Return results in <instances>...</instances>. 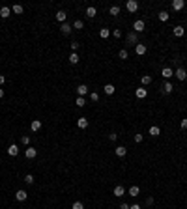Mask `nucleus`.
Masks as SVG:
<instances>
[{
	"label": "nucleus",
	"mask_w": 187,
	"mask_h": 209,
	"mask_svg": "<svg viewBox=\"0 0 187 209\" xmlns=\"http://www.w3.org/2000/svg\"><path fill=\"white\" fill-rule=\"evenodd\" d=\"M144 28H146V23L142 21V19H137V21L133 23V32L140 34V32H144Z\"/></svg>",
	"instance_id": "obj_1"
},
{
	"label": "nucleus",
	"mask_w": 187,
	"mask_h": 209,
	"mask_svg": "<svg viewBox=\"0 0 187 209\" xmlns=\"http://www.w3.org/2000/svg\"><path fill=\"white\" fill-rule=\"evenodd\" d=\"M125 8H127L129 13H135V11L139 9V2H137V0H129V2L125 4Z\"/></svg>",
	"instance_id": "obj_2"
},
{
	"label": "nucleus",
	"mask_w": 187,
	"mask_h": 209,
	"mask_svg": "<svg viewBox=\"0 0 187 209\" xmlns=\"http://www.w3.org/2000/svg\"><path fill=\"white\" fill-rule=\"evenodd\" d=\"M135 52H137V56H144L148 52V47L142 45V43H139V45H135Z\"/></svg>",
	"instance_id": "obj_3"
},
{
	"label": "nucleus",
	"mask_w": 187,
	"mask_h": 209,
	"mask_svg": "<svg viewBox=\"0 0 187 209\" xmlns=\"http://www.w3.org/2000/svg\"><path fill=\"white\" fill-rule=\"evenodd\" d=\"M174 77H178V79L181 80V82H183V80L187 79V71H185L183 67H178V69L174 71Z\"/></svg>",
	"instance_id": "obj_4"
},
{
	"label": "nucleus",
	"mask_w": 187,
	"mask_h": 209,
	"mask_svg": "<svg viewBox=\"0 0 187 209\" xmlns=\"http://www.w3.org/2000/svg\"><path fill=\"white\" fill-rule=\"evenodd\" d=\"M161 77L166 79V80H170V79L174 77V71L170 69V67H163V71H161Z\"/></svg>",
	"instance_id": "obj_5"
},
{
	"label": "nucleus",
	"mask_w": 187,
	"mask_h": 209,
	"mask_svg": "<svg viewBox=\"0 0 187 209\" xmlns=\"http://www.w3.org/2000/svg\"><path fill=\"white\" fill-rule=\"evenodd\" d=\"M26 198H28L26 191H17V192H15V200H17V202H24Z\"/></svg>",
	"instance_id": "obj_6"
},
{
	"label": "nucleus",
	"mask_w": 187,
	"mask_h": 209,
	"mask_svg": "<svg viewBox=\"0 0 187 209\" xmlns=\"http://www.w3.org/2000/svg\"><path fill=\"white\" fill-rule=\"evenodd\" d=\"M183 8H185L183 0H174V2H172V9H174V11H181Z\"/></svg>",
	"instance_id": "obj_7"
},
{
	"label": "nucleus",
	"mask_w": 187,
	"mask_h": 209,
	"mask_svg": "<svg viewBox=\"0 0 187 209\" xmlns=\"http://www.w3.org/2000/svg\"><path fill=\"white\" fill-rule=\"evenodd\" d=\"M9 15H11V8H9V6H2V8H0V17H2V19H8Z\"/></svg>",
	"instance_id": "obj_8"
},
{
	"label": "nucleus",
	"mask_w": 187,
	"mask_h": 209,
	"mask_svg": "<svg viewBox=\"0 0 187 209\" xmlns=\"http://www.w3.org/2000/svg\"><path fill=\"white\" fill-rule=\"evenodd\" d=\"M112 194H114L116 198H122V196L125 194V188H124L122 185H116V187H114V191H112Z\"/></svg>",
	"instance_id": "obj_9"
},
{
	"label": "nucleus",
	"mask_w": 187,
	"mask_h": 209,
	"mask_svg": "<svg viewBox=\"0 0 187 209\" xmlns=\"http://www.w3.org/2000/svg\"><path fill=\"white\" fill-rule=\"evenodd\" d=\"M127 43H129V45H139L137 32H129V34H127Z\"/></svg>",
	"instance_id": "obj_10"
},
{
	"label": "nucleus",
	"mask_w": 187,
	"mask_h": 209,
	"mask_svg": "<svg viewBox=\"0 0 187 209\" xmlns=\"http://www.w3.org/2000/svg\"><path fill=\"white\" fill-rule=\"evenodd\" d=\"M60 30H62V34H64V35H69V34L73 32V26H71V24H68V23H64L62 26H60Z\"/></svg>",
	"instance_id": "obj_11"
},
{
	"label": "nucleus",
	"mask_w": 187,
	"mask_h": 209,
	"mask_svg": "<svg viewBox=\"0 0 187 209\" xmlns=\"http://www.w3.org/2000/svg\"><path fill=\"white\" fill-rule=\"evenodd\" d=\"M36 155H38V149H34V147H26V151H24V157H26V159H34Z\"/></svg>",
	"instance_id": "obj_12"
},
{
	"label": "nucleus",
	"mask_w": 187,
	"mask_h": 209,
	"mask_svg": "<svg viewBox=\"0 0 187 209\" xmlns=\"http://www.w3.org/2000/svg\"><path fill=\"white\" fill-rule=\"evenodd\" d=\"M77 94H79V97H84V95L88 94V86H86V84H79Z\"/></svg>",
	"instance_id": "obj_13"
},
{
	"label": "nucleus",
	"mask_w": 187,
	"mask_h": 209,
	"mask_svg": "<svg viewBox=\"0 0 187 209\" xmlns=\"http://www.w3.org/2000/svg\"><path fill=\"white\" fill-rule=\"evenodd\" d=\"M8 153L11 155V157L19 155V146H17V144H9V147H8Z\"/></svg>",
	"instance_id": "obj_14"
},
{
	"label": "nucleus",
	"mask_w": 187,
	"mask_h": 209,
	"mask_svg": "<svg viewBox=\"0 0 187 209\" xmlns=\"http://www.w3.org/2000/svg\"><path fill=\"white\" fill-rule=\"evenodd\" d=\"M41 125H43V123H41L39 120H34L32 123H30V129H32L34 132H36V131H39V129H41Z\"/></svg>",
	"instance_id": "obj_15"
},
{
	"label": "nucleus",
	"mask_w": 187,
	"mask_h": 209,
	"mask_svg": "<svg viewBox=\"0 0 187 209\" xmlns=\"http://www.w3.org/2000/svg\"><path fill=\"white\" fill-rule=\"evenodd\" d=\"M114 153L118 155V157H125V155H127V149H125L124 146H118V147L114 149Z\"/></svg>",
	"instance_id": "obj_16"
},
{
	"label": "nucleus",
	"mask_w": 187,
	"mask_h": 209,
	"mask_svg": "<svg viewBox=\"0 0 187 209\" xmlns=\"http://www.w3.org/2000/svg\"><path fill=\"white\" fill-rule=\"evenodd\" d=\"M135 95H137V99H144L146 95H148V91L144 88H139V90H135Z\"/></svg>",
	"instance_id": "obj_17"
},
{
	"label": "nucleus",
	"mask_w": 187,
	"mask_h": 209,
	"mask_svg": "<svg viewBox=\"0 0 187 209\" xmlns=\"http://www.w3.org/2000/svg\"><path fill=\"white\" fill-rule=\"evenodd\" d=\"M148 132H150V135H151V136H159V135H161V129H159V127H157V125H151V127H150V131H148Z\"/></svg>",
	"instance_id": "obj_18"
},
{
	"label": "nucleus",
	"mask_w": 187,
	"mask_h": 209,
	"mask_svg": "<svg viewBox=\"0 0 187 209\" xmlns=\"http://www.w3.org/2000/svg\"><path fill=\"white\" fill-rule=\"evenodd\" d=\"M127 192H129V196H139L140 194V188H139V185H133Z\"/></svg>",
	"instance_id": "obj_19"
},
{
	"label": "nucleus",
	"mask_w": 187,
	"mask_h": 209,
	"mask_svg": "<svg viewBox=\"0 0 187 209\" xmlns=\"http://www.w3.org/2000/svg\"><path fill=\"white\" fill-rule=\"evenodd\" d=\"M77 125H79V129H86V127H88V120L86 118H79Z\"/></svg>",
	"instance_id": "obj_20"
},
{
	"label": "nucleus",
	"mask_w": 187,
	"mask_h": 209,
	"mask_svg": "<svg viewBox=\"0 0 187 209\" xmlns=\"http://www.w3.org/2000/svg\"><path fill=\"white\" fill-rule=\"evenodd\" d=\"M103 91H105V94H107V95H112L114 91H116V88H114L112 84H105V88H103Z\"/></svg>",
	"instance_id": "obj_21"
},
{
	"label": "nucleus",
	"mask_w": 187,
	"mask_h": 209,
	"mask_svg": "<svg viewBox=\"0 0 187 209\" xmlns=\"http://www.w3.org/2000/svg\"><path fill=\"white\" fill-rule=\"evenodd\" d=\"M65 17H68V15H65V11H62V9H60V11L56 13V21H58V23H62V24L65 23Z\"/></svg>",
	"instance_id": "obj_22"
},
{
	"label": "nucleus",
	"mask_w": 187,
	"mask_h": 209,
	"mask_svg": "<svg viewBox=\"0 0 187 209\" xmlns=\"http://www.w3.org/2000/svg\"><path fill=\"white\" fill-rule=\"evenodd\" d=\"M172 90H174V86L170 84V80H166V82L163 84V91H165V94H170Z\"/></svg>",
	"instance_id": "obj_23"
},
{
	"label": "nucleus",
	"mask_w": 187,
	"mask_h": 209,
	"mask_svg": "<svg viewBox=\"0 0 187 209\" xmlns=\"http://www.w3.org/2000/svg\"><path fill=\"white\" fill-rule=\"evenodd\" d=\"M11 11H13V13H17V15H21V13L24 11V8L21 6V4H15V6H11Z\"/></svg>",
	"instance_id": "obj_24"
},
{
	"label": "nucleus",
	"mask_w": 187,
	"mask_h": 209,
	"mask_svg": "<svg viewBox=\"0 0 187 209\" xmlns=\"http://www.w3.org/2000/svg\"><path fill=\"white\" fill-rule=\"evenodd\" d=\"M183 32H185L183 26H180V24H178V26H174V35H176V38H181V35H183Z\"/></svg>",
	"instance_id": "obj_25"
},
{
	"label": "nucleus",
	"mask_w": 187,
	"mask_h": 209,
	"mask_svg": "<svg viewBox=\"0 0 187 209\" xmlns=\"http://www.w3.org/2000/svg\"><path fill=\"white\" fill-rule=\"evenodd\" d=\"M86 15H88V17H95V15H97V9H95L94 6H90V8H86Z\"/></svg>",
	"instance_id": "obj_26"
},
{
	"label": "nucleus",
	"mask_w": 187,
	"mask_h": 209,
	"mask_svg": "<svg viewBox=\"0 0 187 209\" xmlns=\"http://www.w3.org/2000/svg\"><path fill=\"white\" fill-rule=\"evenodd\" d=\"M71 26H73V30H82V28H84V23L80 21V19H77V21H75Z\"/></svg>",
	"instance_id": "obj_27"
},
{
	"label": "nucleus",
	"mask_w": 187,
	"mask_h": 209,
	"mask_svg": "<svg viewBox=\"0 0 187 209\" xmlns=\"http://www.w3.org/2000/svg\"><path fill=\"white\" fill-rule=\"evenodd\" d=\"M69 64H73V65L79 64V54L77 52H71V56H69Z\"/></svg>",
	"instance_id": "obj_28"
},
{
	"label": "nucleus",
	"mask_w": 187,
	"mask_h": 209,
	"mask_svg": "<svg viewBox=\"0 0 187 209\" xmlns=\"http://www.w3.org/2000/svg\"><path fill=\"white\" fill-rule=\"evenodd\" d=\"M109 34H110V30H109V28H101V30H99V38H103V39H107V38H109Z\"/></svg>",
	"instance_id": "obj_29"
},
{
	"label": "nucleus",
	"mask_w": 187,
	"mask_h": 209,
	"mask_svg": "<svg viewBox=\"0 0 187 209\" xmlns=\"http://www.w3.org/2000/svg\"><path fill=\"white\" fill-rule=\"evenodd\" d=\"M157 17H159V21H163V23H166V21H169V13H166V11H159V15H157Z\"/></svg>",
	"instance_id": "obj_30"
},
{
	"label": "nucleus",
	"mask_w": 187,
	"mask_h": 209,
	"mask_svg": "<svg viewBox=\"0 0 187 209\" xmlns=\"http://www.w3.org/2000/svg\"><path fill=\"white\" fill-rule=\"evenodd\" d=\"M24 183H26V185H34V176L26 174V176H24Z\"/></svg>",
	"instance_id": "obj_31"
},
{
	"label": "nucleus",
	"mask_w": 187,
	"mask_h": 209,
	"mask_svg": "<svg viewBox=\"0 0 187 209\" xmlns=\"http://www.w3.org/2000/svg\"><path fill=\"white\" fill-rule=\"evenodd\" d=\"M109 13L114 15V17H116V15H120V6H112V8L109 9Z\"/></svg>",
	"instance_id": "obj_32"
},
{
	"label": "nucleus",
	"mask_w": 187,
	"mask_h": 209,
	"mask_svg": "<svg viewBox=\"0 0 187 209\" xmlns=\"http://www.w3.org/2000/svg\"><path fill=\"white\" fill-rule=\"evenodd\" d=\"M75 105H77L79 108H82V106L86 105V101H84V97H77V101H75Z\"/></svg>",
	"instance_id": "obj_33"
},
{
	"label": "nucleus",
	"mask_w": 187,
	"mask_h": 209,
	"mask_svg": "<svg viewBox=\"0 0 187 209\" xmlns=\"http://www.w3.org/2000/svg\"><path fill=\"white\" fill-rule=\"evenodd\" d=\"M140 80H142V84L146 86V84H150V82H151V77H150V75H144V77L140 79Z\"/></svg>",
	"instance_id": "obj_34"
},
{
	"label": "nucleus",
	"mask_w": 187,
	"mask_h": 209,
	"mask_svg": "<svg viewBox=\"0 0 187 209\" xmlns=\"http://www.w3.org/2000/svg\"><path fill=\"white\" fill-rule=\"evenodd\" d=\"M71 209H84V203L82 202H75L73 205H71Z\"/></svg>",
	"instance_id": "obj_35"
},
{
	"label": "nucleus",
	"mask_w": 187,
	"mask_h": 209,
	"mask_svg": "<svg viewBox=\"0 0 187 209\" xmlns=\"http://www.w3.org/2000/svg\"><path fill=\"white\" fill-rule=\"evenodd\" d=\"M127 56H129V52H127L125 49H122V50H120V58H122V60H127Z\"/></svg>",
	"instance_id": "obj_36"
},
{
	"label": "nucleus",
	"mask_w": 187,
	"mask_h": 209,
	"mask_svg": "<svg viewBox=\"0 0 187 209\" xmlns=\"http://www.w3.org/2000/svg\"><path fill=\"white\" fill-rule=\"evenodd\" d=\"M90 99H92L94 103H97V101H99V94H95V91H92V94H90Z\"/></svg>",
	"instance_id": "obj_37"
},
{
	"label": "nucleus",
	"mask_w": 187,
	"mask_h": 209,
	"mask_svg": "<svg viewBox=\"0 0 187 209\" xmlns=\"http://www.w3.org/2000/svg\"><path fill=\"white\" fill-rule=\"evenodd\" d=\"M142 138H144V136L140 135V132H139V135H135V136H133V140L137 142V144H140V142H142Z\"/></svg>",
	"instance_id": "obj_38"
},
{
	"label": "nucleus",
	"mask_w": 187,
	"mask_h": 209,
	"mask_svg": "<svg viewBox=\"0 0 187 209\" xmlns=\"http://www.w3.org/2000/svg\"><path fill=\"white\" fill-rule=\"evenodd\" d=\"M71 50H73V52L79 50V41H71Z\"/></svg>",
	"instance_id": "obj_39"
},
{
	"label": "nucleus",
	"mask_w": 187,
	"mask_h": 209,
	"mask_svg": "<svg viewBox=\"0 0 187 209\" xmlns=\"http://www.w3.org/2000/svg\"><path fill=\"white\" fill-rule=\"evenodd\" d=\"M21 142H23L24 146H28V144H30V136H26V135H24L23 138H21Z\"/></svg>",
	"instance_id": "obj_40"
},
{
	"label": "nucleus",
	"mask_w": 187,
	"mask_h": 209,
	"mask_svg": "<svg viewBox=\"0 0 187 209\" xmlns=\"http://www.w3.org/2000/svg\"><path fill=\"white\" fill-rule=\"evenodd\" d=\"M112 35H114V38H122V30H114Z\"/></svg>",
	"instance_id": "obj_41"
},
{
	"label": "nucleus",
	"mask_w": 187,
	"mask_h": 209,
	"mask_svg": "<svg viewBox=\"0 0 187 209\" xmlns=\"http://www.w3.org/2000/svg\"><path fill=\"white\" fill-rule=\"evenodd\" d=\"M116 138H118V135H116V132H110V135H109V140H116Z\"/></svg>",
	"instance_id": "obj_42"
},
{
	"label": "nucleus",
	"mask_w": 187,
	"mask_h": 209,
	"mask_svg": "<svg viewBox=\"0 0 187 209\" xmlns=\"http://www.w3.org/2000/svg\"><path fill=\"white\" fill-rule=\"evenodd\" d=\"M180 125H181V129H187V118L181 120V123H180Z\"/></svg>",
	"instance_id": "obj_43"
},
{
	"label": "nucleus",
	"mask_w": 187,
	"mask_h": 209,
	"mask_svg": "<svg viewBox=\"0 0 187 209\" xmlns=\"http://www.w3.org/2000/svg\"><path fill=\"white\" fill-rule=\"evenodd\" d=\"M120 209H129V203H125V202L120 203Z\"/></svg>",
	"instance_id": "obj_44"
},
{
	"label": "nucleus",
	"mask_w": 187,
	"mask_h": 209,
	"mask_svg": "<svg viewBox=\"0 0 187 209\" xmlns=\"http://www.w3.org/2000/svg\"><path fill=\"white\" fill-rule=\"evenodd\" d=\"M4 82H6V77H4V75H0V86H4Z\"/></svg>",
	"instance_id": "obj_45"
},
{
	"label": "nucleus",
	"mask_w": 187,
	"mask_h": 209,
	"mask_svg": "<svg viewBox=\"0 0 187 209\" xmlns=\"http://www.w3.org/2000/svg\"><path fill=\"white\" fill-rule=\"evenodd\" d=\"M129 209H140V205H139V203H135V205H129Z\"/></svg>",
	"instance_id": "obj_46"
},
{
	"label": "nucleus",
	"mask_w": 187,
	"mask_h": 209,
	"mask_svg": "<svg viewBox=\"0 0 187 209\" xmlns=\"http://www.w3.org/2000/svg\"><path fill=\"white\" fill-rule=\"evenodd\" d=\"M2 97H4V90L0 88V99H2Z\"/></svg>",
	"instance_id": "obj_47"
}]
</instances>
